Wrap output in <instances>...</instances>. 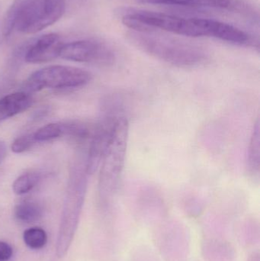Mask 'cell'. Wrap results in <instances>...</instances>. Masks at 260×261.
<instances>
[{
	"mask_svg": "<svg viewBox=\"0 0 260 261\" xmlns=\"http://www.w3.org/2000/svg\"><path fill=\"white\" fill-rule=\"evenodd\" d=\"M65 7V0H15L5 16L3 33H37L59 20Z\"/></svg>",
	"mask_w": 260,
	"mask_h": 261,
	"instance_id": "6da1fadb",
	"label": "cell"
},
{
	"mask_svg": "<svg viewBox=\"0 0 260 261\" xmlns=\"http://www.w3.org/2000/svg\"><path fill=\"white\" fill-rule=\"evenodd\" d=\"M128 134L129 124L128 120L123 116H121L101 162L99 195L104 211L112 208L111 202L117 193L125 167Z\"/></svg>",
	"mask_w": 260,
	"mask_h": 261,
	"instance_id": "7a4b0ae2",
	"label": "cell"
},
{
	"mask_svg": "<svg viewBox=\"0 0 260 261\" xmlns=\"http://www.w3.org/2000/svg\"><path fill=\"white\" fill-rule=\"evenodd\" d=\"M130 41L151 56L180 67L198 65L206 59V52L199 47L165 38L154 33L134 32L128 35Z\"/></svg>",
	"mask_w": 260,
	"mask_h": 261,
	"instance_id": "3957f363",
	"label": "cell"
},
{
	"mask_svg": "<svg viewBox=\"0 0 260 261\" xmlns=\"http://www.w3.org/2000/svg\"><path fill=\"white\" fill-rule=\"evenodd\" d=\"M86 173L85 165L75 167L70 175L56 241V254L59 258L67 254L77 229L86 193Z\"/></svg>",
	"mask_w": 260,
	"mask_h": 261,
	"instance_id": "277c9868",
	"label": "cell"
},
{
	"mask_svg": "<svg viewBox=\"0 0 260 261\" xmlns=\"http://www.w3.org/2000/svg\"><path fill=\"white\" fill-rule=\"evenodd\" d=\"M122 22L134 32L153 33L157 30L198 38L203 37L196 18H185L151 11H133L122 18Z\"/></svg>",
	"mask_w": 260,
	"mask_h": 261,
	"instance_id": "5b68a950",
	"label": "cell"
},
{
	"mask_svg": "<svg viewBox=\"0 0 260 261\" xmlns=\"http://www.w3.org/2000/svg\"><path fill=\"white\" fill-rule=\"evenodd\" d=\"M154 242L164 261H186L190 253L191 233L183 222L169 220L155 228Z\"/></svg>",
	"mask_w": 260,
	"mask_h": 261,
	"instance_id": "8992f818",
	"label": "cell"
},
{
	"mask_svg": "<svg viewBox=\"0 0 260 261\" xmlns=\"http://www.w3.org/2000/svg\"><path fill=\"white\" fill-rule=\"evenodd\" d=\"M92 79L90 72L70 66H50L37 70L27 81L30 91L44 89L76 88L88 84Z\"/></svg>",
	"mask_w": 260,
	"mask_h": 261,
	"instance_id": "52a82bcc",
	"label": "cell"
},
{
	"mask_svg": "<svg viewBox=\"0 0 260 261\" xmlns=\"http://www.w3.org/2000/svg\"><path fill=\"white\" fill-rule=\"evenodd\" d=\"M63 59L79 63L108 65L114 61L109 46L96 39H84L63 44L60 52Z\"/></svg>",
	"mask_w": 260,
	"mask_h": 261,
	"instance_id": "ba28073f",
	"label": "cell"
},
{
	"mask_svg": "<svg viewBox=\"0 0 260 261\" xmlns=\"http://www.w3.org/2000/svg\"><path fill=\"white\" fill-rule=\"evenodd\" d=\"M62 39L56 33H49L39 37L26 52L24 60L31 64H42L60 57Z\"/></svg>",
	"mask_w": 260,
	"mask_h": 261,
	"instance_id": "9c48e42d",
	"label": "cell"
},
{
	"mask_svg": "<svg viewBox=\"0 0 260 261\" xmlns=\"http://www.w3.org/2000/svg\"><path fill=\"white\" fill-rule=\"evenodd\" d=\"M196 21L203 37H211L237 44H246L250 40L247 33L232 24L209 18H196Z\"/></svg>",
	"mask_w": 260,
	"mask_h": 261,
	"instance_id": "30bf717a",
	"label": "cell"
},
{
	"mask_svg": "<svg viewBox=\"0 0 260 261\" xmlns=\"http://www.w3.org/2000/svg\"><path fill=\"white\" fill-rule=\"evenodd\" d=\"M201 254L205 261H237L236 248L227 239L205 238Z\"/></svg>",
	"mask_w": 260,
	"mask_h": 261,
	"instance_id": "8fae6325",
	"label": "cell"
},
{
	"mask_svg": "<svg viewBox=\"0 0 260 261\" xmlns=\"http://www.w3.org/2000/svg\"><path fill=\"white\" fill-rule=\"evenodd\" d=\"M32 98L24 92H15L0 99V120L10 119L30 108Z\"/></svg>",
	"mask_w": 260,
	"mask_h": 261,
	"instance_id": "7c38bea8",
	"label": "cell"
},
{
	"mask_svg": "<svg viewBox=\"0 0 260 261\" xmlns=\"http://www.w3.org/2000/svg\"><path fill=\"white\" fill-rule=\"evenodd\" d=\"M237 239L244 248H253L259 245L260 227L257 220L247 219L235 228Z\"/></svg>",
	"mask_w": 260,
	"mask_h": 261,
	"instance_id": "4fadbf2b",
	"label": "cell"
},
{
	"mask_svg": "<svg viewBox=\"0 0 260 261\" xmlns=\"http://www.w3.org/2000/svg\"><path fill=\"white\" fill-rule=\"evenodd\" d=\"M145 4L166 5L193 8L227 9L232 6L230 0H137Z\"/></svg>",
	"mask_w": 260,
	"mask_h": 261,
	"instance_id": "5bb4252c",
	"label": "cell"
},
{
	"mask_svg": "<svg viewBox=\"0 0 260 261\" xmlns=\"http://www.w3.org/2000/svg\"><path fill=\"white\" fill-rule=\"evenodd\" d=\"M232 230L230 222L222 217L208 218L203 224V233L209 239H227Z\"/></svg>",
	"mask_w": 260,
	"mask_h": 261,
	"instance_id": "9a60e30c",
	"label": "cell"
},
{
	"mask_svg": "<svg viewBox=\"0 0 260 261\" xmlns=\"http://www.w3.org/2000/svg\"><path fill=\"white\" fill-rule=\"evenodd\" d=\"M259 122L257 121L250 139L249 146L247 169L253 177H259L260 168V134Z\"/></svg>",
	"mask_w": 260,
	"mask_h": 261,
	"instance_id": "2e32d148",
	"label": "cell"
},
{
	"mask_svg": "<svg viewBox=\"0 0 260 261\" xmlns=\"http://www.w3.org/2000/svg\"><path fill=\"white\" fill-rule=\"evenodd\" d=\"M15 216L18 220L24 223H33L42 217V210L37 203L23 202L15 208Z\"/></svg>",
	"mask_w": 260,
	"mask_h": 261,
	"instance_id": "e0dca14e",
	"label": "cell"
},
{
	"mask_svg": "<svg viewBox=\"0 0 260 261\" xmlns=\"http://www.w3.org/2000/svg\"><path fill=\"white\" fill-rule=\"evenodd\" d=\"M24 244L31 249L39 250L45 246L47 242L46 231L41 228H31L23 234Z\"/></svg>",
	"mask_w": 260,
	"mask_h": 261,
	"instance_id": "ac0fdd59",
	"label": "cell"
},
{
	"mask_svg": "<svg viewBox=\"0 0 260 261\" xmlns=\"http://www.w3.org/2000/svg\"><path fill=\"white\" fill-rule=\"evenodd\" d=\"M39 181L40 176L38 173H24L15 179L12 184V190L17 195L26 194L33 190Z\"/></svg>",
	"mask_w": 260,
	"mask_h": 261,
	"instance_id": "d6986e66",
	"label": "cell"
},
{
	"mask_svg": "<svg viewBox=\"0 0 260 261\" xmlns=\"http://www.w3.org/2000/svg\"><path fill=\"white\" fill-rule=\"evenodd\" d=\"M64 134L62 125L57 123H50L41 127L33 135L35 141H47L55 139Z\"/></svg>",
	"mask_w": 260,
	"mask_h": 261,
	"instance_id": "ffe728a7",
	"label": "cell"
},
{
	"mask_svg": "<svg viewBox=\"0 0 260 261\" xmlns=\"http://www.w3.org/2000/svg\"><path fill=\"white\" fill-rule=\"evenodd\" d=\"M131 261H160L157 253L147 245L136 246L131 251Z\"/></svg>",
	"mask_w": 260,
	"mask_h": 261,
	"instance_id": "44dd1931",
	"label": "cell"
},
{
	"mask_svg": "<svg viewBox=\"0 0 260 261\" xmlns=\"http://www.w3.org/2000/svg\"><path fill=\"white\" fill-rule=\"evenodd\" d=\"M36 142L33 135L18 137L12 142L11 149L15 153H21L30 149Z\"/></svg>",
	"mask_w": 260,
	"mask_h": 261,
	"instance_id": "7402d4cb",
	"label": "cell"
},
{
	"mask_svg": "<svg viewBox=\"0 0 260 261\" xmlns=\"http://www.w3.org/2000/svg\"><path fill=\"white\" fill-rule=\"evenodd\" d=\"M13 250L6 242L0 241V261H8L12 257Z\"/></svg>",
	"mask_w": 260,
	"mask_h": 261,
	"instance_id": "603a6c76",
	"label": "cell"
},
{
	"mask_svg": "<svg viewBox=\"0 0 260 261\" xmlns=\"http://www.w3.org/2000/svg\"><path fill=\"white\" fill-rule=\"evenodd\" d=\"M7 153V147L4 141H0V164L3 162Z\"/></svg>",
	"mask_w": 260,
	"mask_h": 261,
	"instance_id": "cb8c5ba5",
	"label": "cell"
},
{
	"mask_svg": "<svg viewBox=\"0 0 260 261\" xmlns=\"http://www.w3.org/2000/svg\"><path fill=\"white\" fill-rule=\"evenodd\" d=\"M247 261H260V253L259 251H254L249 254Z\"/></svg>",
	"mask_w": 260,
	"mask_h": 261,
	"instance_id": "d4e9b609",
	"label": "cell"
}]
</instances>
